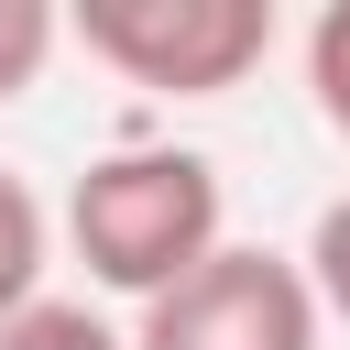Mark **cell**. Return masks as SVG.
I'll return each instance as SVG.
<instances>
[{
  "label": "cell",
  "instance_id": "1",
  "mask_svg": "<svg viewBox=\"0 0 350 350\" xmlns=\"http://www.w3.org/2000/svg\"><path fill=\"white\" fill-rule=\"evenodd\" d=\"M66 241H77L88 284L153 306L230 241V186L186 142H120L66 186Z\"/></svg>",
  "mask_w": 350,
  "mask_h": 350
},
{
  "label": "cell",
  "instance_id": "2",
  "mask_svg": "<svg viewBox=\"0 0 350 350\" xmlns=\"http://www.w3.org/2000/svg\"><path fill=\"white\" fill-rule=\"evenodd\" d=\"M66 33L153 98H230L273 55V0H77Z\"/></svg>",
  "mask_w": 350,
  "mask_h": 350
},
{
  "label": "cell",
  "instance_id": "3",
  "mask_svg": "<svg viewBox=\"0 0 350 350\" xmlns=\"http://www.w3.org/2000/svg\"><path fill=\"white\" fill-rule=\"evenodd\" d=\"M317 295L295 273V252H262V241H219L175 295L142 306L131 350H317Z\"/></svg>",
  "mask_w": 350,
  "mask_h": 350
},
{
  "label": "cell",
  "instance_id": "4",
  "mask_svg": "<svg viewBox=\"0 0 350 350\" xmlns=\"http://www.w3.org/2000/svg\"><path fill=\"white\" fill-rule=\"evenodd\" d=\"M44 262H55V219H44V197L0 164V317H22V306L44 295Z\"/></svg>",
  "mask_w": 350,
  "mask_h": 350
},
{
  "label": "cell",
  "instance_id": "5",
  "mask_svg": "<svg viewBox=\"0 0 350 350\" xmlns=\"http://www.w3.org/2000/svg\"><path fill=\"white\" fill-rule=\"evenodd\" d=\"M55 44H66V11H55V0H0V109H11L22 88H44Z\"/></svg>",
  "mask_w": 350,
  "mask_h": 350
},
{
  "label": "cell",
  "instance_id": "6",
  "mask_svg": "<svg viewBox=\"0 0 350 350\" xmlns=\"http://www.w3.org/2000/svg\"><path fill=\"white\" fill-rule=\"evenodd\" d=\"M0 350H131L98 306H66V295H33L22 317H0Z\"/></svg>",
  "mask_w": 350,
  "mask_h": 350
},
{
  "label": "cell",
  "instance_id": "7",
  "mask_svg": "<svg viewBox=\"0 0 350 350\" xmlns=\"http://www.w3.org/2000/svg\"><path fill=\"white\" fill-rule=\"evenodd\" d=\"M306 98H317V120L350 142V0H328V11L306 22Z\"/></svg>",
  "mask_w": 350,
  "mask_h": 350
},
{
  "label": "cell",
  "instance_id": "8",
  "mask_svg": "<svg viewBox=\"0 0 350 350\" xmlns=\"http://www.w3.org/2000/svg\"><path fill=\"white\" fill-rule=\"evenodd\" d=\"M295 273H306L317 317H339V328H350V197H328V208H317V230H306Z\"/></svg>",
  "mask_w": 350,
  "mask_h": 350
}]
</instances>
